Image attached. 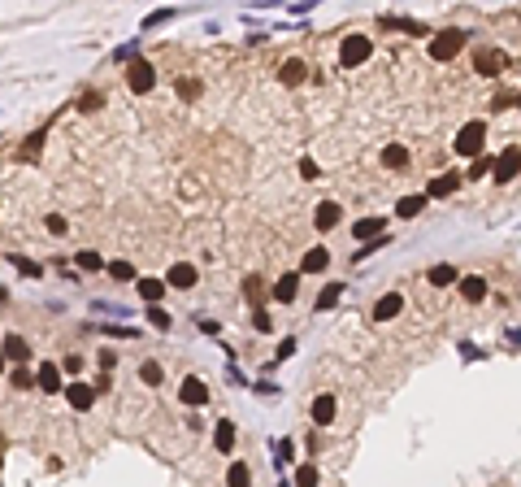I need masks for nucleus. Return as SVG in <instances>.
<instances>
[{"label":"nucleus","mask_w":521,"mask_h":487,"mask_svg":"<svg viewBox=\"0 0 521 487\" xmlns=\"http://www.w3.org/2000/svg\"><path fill=\"white\" fill-rule=\"evenodd\" d=\"M65 400H70V409H91V400H96V387H87L83 379H74V383H65Z\"/></svg>","instance_id":"nucleus-8"},{"label":"nucleus","mask_w":521,"mask_h":487,"mask_svg":"<svg viewBox=\"0 0 521 487\" xmlns=\"http://www.w3.org/2000/svg\"><path fill=\"white\" fill-rule=\"evenodd\" d=\"M517 174H521V148H504V157H495V178L509 183Z\"/></svg>","instance_id":"nucleus-11"},{"label":"nucleus","mask_w":521,"mask_h":487,"mask_svg":"<svg viewBox=\"0 0 521 487\" xmlns=\"http://www.w3.org/2000/svg\"><path fill=\"white\" fill-rule=\"evenodd\" d=\"M344 296V283H330V287H321V296H317V309H330V305Z\"/></svg>","instance_id":"nucleus-33"},{"label":"nucleus","mask_w":521,"mask_h":487,"mask_svg":"<svg viewBox=\"0 0 521 487\" xmlns=\"http://www.w3.org/2000/svg\"><path fill=\"white\" fill-rule=\"evenodd\" d=\"M44 139H48V126H44V131H35V135L26 139V153H22V157H26V161H35V157H39V148H44Z\"/></svg>","instance_id":"nucleus-35"},{"label":"nucleus","mask_w":521,"mask_h":487,"mask_svg":"<svg viewBox=\"0 0 521 487\" xmlns=\"http://www.w3.org/2000/svg\"><path fill=\"white\" fill-rule=\"evenodd\" d=\"M105 335H113V339H130V335H135V327H100Z\"/></svg>","instance_id":"nucleus-45"},{"label":"nucleus","mask_w":521,"mask_h":487,"mask_svg":"<svg viewBox=\"0 0 521 487\" xmlns=\"http://www.w3.org/2000/svg\"><path fill=\"white\" fill-rule=\"evenodd\" d=\"M421 209H426V191H421V196H400L396 214H400V218H417Z\"/></svg>","instance_id":"nucleus-26"},{"label":"nucleus","mask_w":521,"mask_h":487,"mask_svg":"<svg viewBox=\"0 0 521 487\" xmlns=\"http://www.w3.org/2000/svg\"><path fill=\"white\" fill-rule=\"evenodd\" d=\"M274 357H279V361H287V357H296V339H283V344H279V352H274Z\"/></svg>","instance_id":"nucleus-43"},{"label":"nucleus","mask_w":521,"mask_h":487,"mask_svg":"<svg viewBox=\"0 0 521 487\" xmlns=\"http://www.w3.org/2000/svg\"><path fill=\"white\" fill-rule=\"evenodd\" d=\"M461 187V174H439L426 183V200H439V196H452V191Z\"/></svg>","instance_id":"nucleus-13"},{"label":"nucleus","mask_w":521,"mask_h":487,"mask_svg":"<svg viewBox=\"0 0 521 487\" xmlns=\"http://www.w3.org/2000/svg\"><path fill=\"white\" fill-rule=\"evenodd\" d=\"M0 375H5V352H0Z\"/></svg>","instance_id":"nucleus-50"},{"label":"nucleus","mask_w":521,"mask_h":487,"mask_svg":"<svg viewBox=\"0 0 521 487\" xmlns=\"http://www.w3.org/2000/svg\"><path fill=\"white\" fill-rule=\"evenodd\" d=\"M96 361H100V370H113V366H118V352H113V348H100V357H96Z\"/></svg>","instance_id":"nucleus-44"},{"label":"nucleus","mask_w":521,"mask_h":487,"mask_svg":"<svg viewBox=\"0 0 521 487\" xmlns=\"http://www.w3.org/2000/svg\"><path fill=\"white\" fill-rule=\"evenodd\" d=\"M252 327H256L260 335H265V331H274V318H270L265 309H252Z\"/></svg>","instance_id":"nucleus-39"},{"label":"nucleus","mask_w":521,"mask_h":487,"mask_svg":"<svg viewBox=\"0 0 521 487\" xmlns=\"http://www.w3.org/2000/svg\"><path fill=\"white\" fill-rule=\"evenodd\" d=\"M109 279L130 283V279H135V266H130V262H109Z\"/></svg>","instance_id":"nucleus-31"},{"label":"nucleus","mask_w":521,"mask_h":487,"mask_svg":"<svg viewBox=\"0 0 521 487\" xmlns=\"http://www.w3.org/2000/svg\"><path fill=\"white\" fill-rule=\"evenodd\" d=\"M326 266H330V248H308L300 262V274H321Z\"/></svg>","instance_id":"nucleus-18"},{"label":"nucleus","mask_w":521,"mask_h":487,"mask_svg":"<svg viewBox=\"0 0 521 487\" xmlns=\"http://www.w3.org/2000/svg\"><path fill=\"white\" fill-rule=\"evenodd\" d=\"M352 231H356V239H361V244H369V239L387 235V222H382V218H361V222L352 226Z\"/></svg>","instance_id":"nucleus-20"},{"label":"nucleus","mask_w":521,"mask_h":487,"mask_svg":"<svg viewBox=\"0 0 521 487\" xmlns=\"http://www.w3.org/2000/svg\"><path fill=\"white\" fill-rule=\"evenodd\" d=\"M13 387H18V392H26V387H35V375H26V370L18 366V370H13V379H9Z\"/></svg>","instance_id":"nucleus-38"},{"label":"nucleus","mask_w":521,"mask_h":487,"mask_svg":"<svg viewBox=\"0 0 521 487\" xmlns=\"http://www.w3.org/2000/svg\"><path fill=\"white\" fill-rule=\"evenodd\" d=\"M369 53H373V44H369L365 35H344V40H339V66H344V70L365 66Z\"/></svg>","instance_id":"nucleus-2"},{"label":"nucleus","mask_w":521,"mask_h":487,"mask_svg":"<svg viewBox=\"0 0 521 487\" xmlns=\"http://www.w3.org/2000/svg\"><path fill=\"white\" fill-rule=\"evenodd\" d=\"M317 483H321V475H317V465H313V461L296 465V487H317Z\"/></svg>","instance_id":"nucleus-27"},{"label":"nucleus","mask_w":521,"mask_h":487,"mask_svg":"<svg viewBox=\"0 0 521 487\" xmlns=\"http://www.w3.org/2000/svg\"><path fill=\"white\" fill-rule=\"evenodd\" d=\"M243 296H248L256 309H260V279H243Z\"/></svg>","instance_id":"nucleus-40"},{"label":"nucleus","mask_w":521,"mask_h":487,"mask_svg":"<svg viewBox=\"0 0 521 487\" xmlns=\"http://www.w3.org/2000/svg\"><path fill=\"white\" fill-rule=\"evenodd\" d=\"M404 314V296L400 291H387V296L373 300V322H391V318H400Z\"/></svg>","instance_id":"nucleus-7"},{"label":"nucleus","mask_w":521,"mask_h":487,"mask_svg":"<svg viewBox=\"0 0 521 487\" xmlns=\"http://www.w3.org/2000/svg\"><path fill=\"white\" fill-rule=\"evenodd\" d=\"M74 262L83 266V270H109V266H105V257H100V253H91V248H83V253L74 257Z\"/></svg>","instance_id":"nucleus-29"},{"label":"nucleus","mask_w":521,"mask_h":487,"mask_svg":"<svg viewBox=\"0 0 521 487\" xmlns=\"http://www.w3.org/2000/svg\"><path fill=\"white\" fill-rule=\"evenodd\" d=\"M174 18V9H161V13H148V18H143V31H157L161 22H170Z\"/></svg>","instance_id":"nucleus-37"},{"label":"nucleus","mask_w":521,"mask_h":487,"mask_svg":"<svg viewBox=\"0 0 521 487\" xmlns=\"http://www.w3.org/2000/svg\"><path fill=\"white\" fill-rule=\"evenodd\" d=\"M65 370H70V375H78V370H83V357L70 352V357H65Z\"/></svg>","instance_id":"nucleus-47"},{"label":"nucleus","mask_w":521,"mask_h":487,"mask_svg":"<svg viewBox=\"0 0 521 487\" xmlns=\"http://www.w3.org/2000/svg\"><path fill=\"white\" fill-rule=\"evenodd\" d=\"M504 66H509V57H504L500 48H482V53L474 57V70H478V74H486V78H495Z\"/></svg>","instance_id":"nucleus-6"},{"label":"nucleus","mask_w":521,"mask_h":487,"mask_svg":"<svg viewBox=\"0 0 521 487\" xmlns=\"http://www.w3.org/2000/svg\"><path fill=\"white\" fill-rule=\"evenodd\" d=\"M382 166L387 170H404L409 166V148H404V144H387L382 148Z\"/></svg>","instance_id":"nucleus-22"},{"label":"nucleus","mask_w":521,"mask_h":487,"mask_svg":"<svg viewBox=\"0 0 521 487\" xmlns=\"http://www.w3.org/2000/svg\"><path fill=\"white\" fill-rule=\"evenodd\" d=\"M178 96H183V101H195V96H200V83H195V78H178Z\"/></svg>","instance_id":"nucleus-36"},{"label":"nucleus","mask_w":521,"mask_h":487,"mask_svg":"<svg viewBox=\"0 0 521 487\" xmlns=\"http://www.w3.org/2000/svg\"><path fill=\"white\" fill-rule=\"evenodd\" d=\"M143 318H148L157 331H170V322H174V318H170L166 309H161V305H148V314H143Z\"/></svg>","instance_id":"nucleus-32"},{"label":"nucleus","mask_w":521,"mask_h":487,"mask_svg":"<svg viewBox=\"0 0 521 487\" xmlns=\"http://www.w3.org/2000/svg\"><path fill=\"white\" fill-rule=\"evenodd\" d=\"M335 409H339L335 396H330V392H321V396L313 400V409H308V413H313V427H317V431H326V427L335 422Z\"/></svg>","instance_id":"nucleus-10"},{"label":"nucleus","mask_w":521,"mask_h":487,"mask_svg":"<svg viewBox=\"0 0 521 487\" xmlns=\"http://www.w3.org/2000/svg\"><path fill=\"white\" fill-rule=\"evenodd\" d=\"M35 387H39V392H48V396H53V392H65V383H61V366L44 361V366L35 370Z\"/></svg>","instance_id":"nucleus-9"},{"label":"nucleus","mask_w":521,"mask_h":487,"mask_svg":"<svg viewBox=\"0 0 521 487\" xmlns=\"http://www.w3.org/2000/svg\"><path fill=\"white\" fill-rule=\"evenodd\" d=\"M461 48H465V31L448 26V31H439V35L430 40V57H434V61H452Z\"/></svg>","instance_id":"nucleus-4"},{"label":"nucleus","mask_w":521,"mask_h":487,"mask_svg":"<svg viewBox=\"0 0 521 487\" xmlns=\"http://www.w3.org/2000/svg\"><path fill=\"white\" fill-rule=\"evenodd\" d=\"M139 379L148 383V387H161V379H166V370H161L157 361H143V366H139Z\"/></svg>","instance_id":"nucleus-28"},{"label":"nucleus","mask_w":521,"mask_h":487,"mask_svg":"<svg viewBox=\"0 0 521 487\" xmlns=\"http://www.w3.org/2000/svg\"><path fill=\"white\" fill-rule=\"evenodd\" d=\"M430 283L434 287H452V283H461V274H456V266L439 262V266H430Z\"/></svg>","instance_id":"nucleus-24"},{"label":"nucleus","mask_w":521,"mask_h":487,"mask_svg":"<svg viewBox=\"0 0 521 487\" xmlns=\"http://www.w3.org/2000/svg\"><path fill=\"white\" fill-rule=\"evenodd\" d=\"M482 144H486V122H465L461 131H456V157H482Z\"/></svg>","instance_id":"nucleus-1"},{"label":"nucleus","mask_w":521,"mask_h":487,"mask_svg":"<svg viewBox=\"0 0 521 487\" xmlns=\"http://www.w3.org/2000/svg\"><path fill=\"white\" fill-rule=\"evenodd\" d=\"M135 291L148 305H161V296H166V279H135Z\"/></svg>","instance_id":"nucleus-21"},{"label":"nucleus","mask_w":521,"mask_h":487,"mask_svg":"<svg viewBox=\"0 0 521 487\" xmlns=\"http://www.w3.org/2000/svg\"><path fill=\"white\" fill-rule=\"evenodd\" d=\"M296 296H300V274H283V279L274 283V300L279 305H296Z\"/></svg>","instance_id":"nucleus-14"},{"label":"nucleus","mask_w":521,"mask_h":487,"mask_svg":"<svg viewBox=\"0 0 521 487\" xmlns=\"http://www.w3.org/2000/svg\"><path fill=\"white\" fill-rule=\"evenodd\" d=\"M48 231H53V235H61V231H65V218H57V214H48Z\"/></svg>","instance_id":"nucleus-48"},{"label":"nucleus","mask_w":521,"mask_h":487,"mask_svg":"<svg viewBox=\"0 0 521 487\" xmlns=\"http://www.w3.org/2000/svg\"><path fill=\"white\" fill-rule=\"evenodd\" d=\"M178 400H183V404H191V409H200V404L209 400V387L200 383V379H183V387H178Z\"/></svg>","instance_id":"nucleus-12"},{"label":"nucleus","mask_w":521,"mask_h":487,"mask_svg":"<svg viewBox=\"0 0 521 487\" xmlns=\"http://www.w3.org/2000/svg\"><path fill=\"white\" fill-rule=\"evenodd\" d=\"M248 483H252L248 461H231V465H226V487H248Z\"/></svg>","instance_id":"nucleus-23"},{"label":"nucleus","mask_w":521,"mask_h":487,"mask_svg":"<svg viewBox=\"0 0 521 487\" xmlns=\"http://www.w3.org/2000/svg\"><path fill=\"white\" fill-rule=\"evenodd\" d=\"M339 214H344V209H339L335 200H321V205H317V214H313L317 231H335V226H339Z\"/></svg>","instance_id":"nucleus-17"},{"label":"nucleus","mask_w":521,"mask_h":487,"mask_svg":"<svg viewBox=\"0 0 521 487\" xmlns=\"http://www.w3.org/2000/svg\"><path fill=\"white\" fill-rule=\"evenodd\" d=\"M274 461H279V465L296 461V440H279V444H274Z\"/></svg>","instance_id":"nucleus-30"},{"label":"nucleus","mask_w":521,"mask_h":487,"mask_svg":"<svg viewBox=\"0 0 521 487\" xmlns=\"http://www.w3.org/2000/svg\"><path fill=\"white\" fill-rule=\"evenodd\" d=\"M195 283H200V270H195L191 262H174V266L166 270V287H183V291H191Z\"/></svg>","instance_id":"nucleus-5"},{"label":"nucleus","mask_w":521,"mask_h":487,"mask_svg":"<svg viewBox=\"0 0 521 487\" xmlns=\"http://www.w3.org/2000/svg\"><path fill=\"white\" fill-rule=\"evenodd\" d=\"M0 352H5V361H30V344L22 335H5V344H0Z\"/></svg>","instance_id":"nucleus-15"},{"label":"nucleus","mask_w":521,"mask_h":487,"mask_svg":"<svg viewBox=\"0 0 521 487\" xmlns=\"http://www.w3.org/2000/svg\"><path fill=\"white\" fill-rule=\"evenodd\" d=\"M113 61H126V66H130V61H139V40H126L118 53H113Z\"/></svg>","instance_id":"nucleus-34"},{"label":"nucleus","mask_w":521,"mask_h":487,"mask_svg":"<svg viewBox=\"0 0 521 487\" xmlns=\"http://www.w3.org/2000/svg\"><path fill=\"white\" fill-rule=\"evenodd\" d=\"M126 87L135 92V96H148L152 87H157V70H152V61H130L126 66Z\"/></svg>","instance_id":"nucleus-3"},{"label":"nucleus","mask_w":521,"mask_h":487,"mask_svg":"<svg viewBox=\"0 0 521 487\" xmlns=\"http://www.w3.org/2000/svg\"><path fill=\"white\" fill-rule=\"evenodd\" d=\"M304 74H308V66H304L300 57H291V61H283V66H279V78H283L287 87H296V83H304Z\"/></svg>","instance_id":"nucleus-19"},{"label":"nucleus","mask_w":521,"mask_h":487,"mask_svg":"<svg viewBox=\"0 0 521 487\" xmlns=\"http://www.w3.org/2000/svg\"><path fill=\"white\" fill-rule=\"evenodd\" d=\"M486 170H495V161H491V157H478L474 166H469V178H482Z\"/></svg>","instance_id":"nucleus-42"},{"label":"nucleus","mask_w":521,"mask_h":487,"mask_svg":"<svg viewBox=\"0 0 521 487\" xmlns=\"http://www.w3.org/2000/svg\"><path fill=\"white\" fill-rule=\"evenodd\" d=\"M200 331H204V335H218L222 327H218V322H213V318H200Z\"/></svg>","instance_id":"nucleus-49"},{"label":"nucleus","mask_w":521,"mask_h":487,"mask_svg":"<svg viewBox=\"0 0 521 487\" xmlns=\"http://www.w3.org/2000/svg\"><path fill=\"white\" fill-rule=\"evenodd\" d=\"M300 174L308 178V183H313V178H317L321 170H317V161H308V157H304V161H300Z\"/></svg>","instance_id":"nucleus-46"},{"label":"nucleus","mask_w":521,"mask_h":487,"mask_svg":"<svg viewBox=\"0 0 521 487\" xmlns=\"http://www.w3.org/2000/svg\"><path fill=\"white\" fill-rule=\"evenodd\" d=\"M13 266H18L22 274H30V279H39V274H44V270H39L35 262H30V257H13Z\"/></svg>","instance_id":"nucleus-41"},{"label":"nucleus","mask_w":521,"mask_h":487,"mask_svg":"<svg viewBox=\"0 0 521 487\" xmlns=\"http://www.w3.org/2000/svg\"><path fill=\"white\" fill-rule=\"evenodd\" d=\"M213 444H218V452H231L235 448V422H218V431H213Z\"/></svg>","instance_id":"nucleus-25"},{"label":"nucleus","mask_w":521,"mask_h":487,"mask_svg":"<svg viewBox=\"0 0 521 487\" xmlns=\"http://www.w3.org/2000/svg\"><path fill=\"white\" fill-rule=\"evenodd\" d=\"M456 287H461V296H465L469 305H478V300H486V279H482V274H465V279L456 283Z\"/></svg>","instance_id":"nucleus-16"}]
</instances>
